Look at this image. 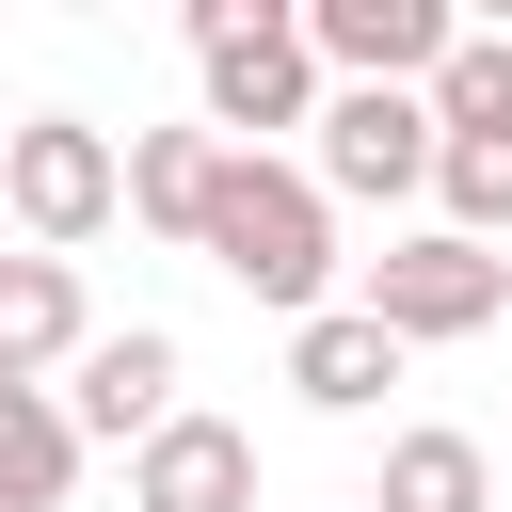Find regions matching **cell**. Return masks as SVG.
<instances>
[{
    "label": "cell",
    "instance_id": "6da1fadb",
    "mask_svg": "<svg viewBox=\"0 0 512 512\" xmlns=\"http://www.w3.org/2000/svg\"><path fill=\"white\" fill-rule=\"evenodd\" d=\"M224 288H256L272 320H320V288H336V192L304 176V160H256V144H224V176H208V240H192Z\"/></svg>",
    "mask_w": 512,
    "mask_h": 512
},
{
    "label": "cell",
    "instance_id": "7a4b0ae2",
    "mask_svg": "<svg viewBox=\"0 0 512 512\" xmlns=\"http://www.w3.org/2000/svg\"><path fill=\"white\" fill-rule=\"evenodd\" d=\"M192 80H208V144L272 160V128H320V48L288 0H192Z\"/></svg>",
    "mask_w": 512,
    "mask_h": 512
},
{
    "label": "cell",
    "instance_id": "3957f363",
    "mask_svg": "<svg viewBox=\"0 0 512 512\" xmlns=\"http://www.w3.org/2000/svg\"><path fill=\"white\" fill-rule=\"evenodd\" d=\"M128 208V144L112 128H80V112H16L0 128V224L32 240V256H64L80 272V240Z\"/></svg>",
    "mask_w": 512,
    "mask_h": 512
},
{
    "label": "cell",
    "instance_id": "277c9868",
    "mask_svg": "<svg viewBox=\"0 0 512 512\" xmlns=\"http://www.w3.org/2000/svg\"><path fill=\"white\" fill-rule=\"evenodd\" d=\"M400 352H464V336H496L512 320V256H480V240H448V224H416V240H384L368 256V288H352Z\"/></svg>",
    "mask_w": 512,
    "mask_h": 512
},
{
    "label": "cell",
    "instance_id": "5b68a950",
    "mask_svg": "<svg viewBox=\"0 0 512 512\" xmlns=\"http://www.w3.org/2000/svg\"><path fill=\"white\" fill-rule=\"evenodd\" d=\"M432 144H448V128H432V96H368V80H336V96H320V160H304V176H320L336 208H400V192H432Z\"/></svg>",
    "mask_w": 512,
    "mask_h": 512
},
{
    "label": "cell",
    "instance_id": "8992f818",
    "mask_svg": "<svg viewBox=\"0 0 512 512\" xmlns=\"http://www.w3.org/2000/svg\"><path fill=\"white\" fill-rule=\"evenodd\" d=\"M304 48H320V80L432 96V64L464 48V16H448V0H304Z\"/></svg>",
    "mask_w": 512,
    "mask_h": 512
},
{
    "label": "cell",
    "instance_id": "52a82bcc",
    "mask_svg": "<svg viewBox=\"0 0 512 512\" xmlns=\"http://www.w3.org/2000/svg\"><path fill=\"white\" fill-rule=\"evenodd\" d=\"M128 512H256V432L176 400V416L128 448Z\"/></svg>",
    "mask_w": 512,
    "mask_h": 512
},
{
    "label": "cell",
    "instance_id": "ba28073f",
    "mask_svg": "<svg viewBox=\"0 0 512 512\" xmlns=\"http://www.w3.org/2000/svg\"><path fill=\"white\" fill-rule=\"evenodd\" d=\"M64 416H80V448H144V432L176 416V336H160V320L96 336V352L64 368Z\"/></svg>",
    "mask_w": 512,
    "mask_h": 512
},
{
    "label": "cell",
    "instance_id": "9c48e42d",
    "mask_svg": "<svg viewBox=\"0 0 512 512\" xmlns=\"http://www.w3.org/2000/svg\"><path fill=\"white\" fill-rule=\"evenodd\" d=\"M416 352L368 320V304H320V320H288V400L304 416H384V384H400Z\"/></svg>",
    "mask_w": 512,
    "mask_h": 512
},
{
    "label": "cell",
    "instance_id": "30bf717a",
    "mask_svg": "<svg viewBox=\"0 0 512 512\" xmlns=\"http://www.w3.org/2000/svg\"><path fill=\"white\" fill-rule=\"evenodd\" d=\"M80 352H96L80 272H64V256H0V384H48V368H80Z\"/></svg>",
    "mask_w": 512,
    "mask_h": 512
},
{
    "label": "cell",
    "instance_id": "8fae6325",
    "mask_svg": "<svg viewBox=\"0 0 512 512\" xmlns=\"http://www.w3.org/2000/svg\"><path fill=\"white\" fill-rule=\"evenodd\" d=\"M80 496V416L64 384H0V512H64Z\"/></svg>",
    "mask_w": 512,
    "mask_h": 512
},
{
    "label": "cell",
    "instance_id": "7c38bea8",
    "mask_svg": "<svg viewBox=\"0 0 512 512\" xmlns=\"http://www.w3.org/2000/svg\"><path fill=\"white\" fill-rule=\"evenodd\" d=\"M208 176H224V144H208V128H128V224L208 240Z\"/></svg>",
    "mask_w": 512,
    "mask_h": 512
},
{
    "label": "cell",
    "instance_id": "4fadbf2b",
    "mask_svg": "<svg viewBox=\"0 0 512 512\" xmlns=\"http://www.w3.org/2000/svg\"><path fill=\"white\" fill-rule=\"evenodd\" d=\"M368 512H496V448L480 432H384V496Z\"/></svg>",
    "mask_w": 512,
    "mask_h": 512
},
{
    "label": "cell",
    "instance_id": "5bb4252c",
    "mask_svg": "<svg viewBox=\"0 0 512 512\" xmlns=\"http://www.w3.org/2000/svg\"><path fill=\"white\" fill-rule=\"evenodd\" d=\"M432 128L448 144H512V32H464L432 64Z\"/></svg>",
    "mask_w": 512,
    "mask_h": 512
},
{
    "label": "cell",
    "instance_id": "9a60e30c",
    "mask_svg": "<svg viewBox=\"0 0 512 512\" xmlns=\"http://www.w3.org/2000/svg\"><path fill=\"white\" fill-rule=\"evenodd\" d=\"M432 192H448V240H512V144H432Z\"/></svg>",
    "mask_w": 512,
    "mask_h": 512
}]
</instances>
